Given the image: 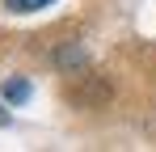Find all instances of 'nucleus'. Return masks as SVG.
Masks as SVG:
<instances>
[{
    "mask_svg": "<svg viewBox=\"0 0 156 152\" xmlns=\"http://www.w3.org/2000/svg\"><path fill=\"white\" fill-rule=\"evenodd\" d=\"M47 4H55V0H4V9H13V13H38Z\"/></svg>",
    "mask_w": 156,
    "mask_h": 152,
    "instance_id": "f257e3e1",
    "label": "nucleus"
},
{
    "mask_svg": "<svg viewBox=\"0 0 156 152\" xmlns=\"http://www.w3.org/2000/svg\"><path fill=\"white\" fill-rule=\"evenodd\" d=\"M4 97H9V101H26L30 97V85H26V80H13V85L4 89Z\"/></svg>",
    "mask_w": 156,
    "mask_h": 152,
    "instance_id": "f03ea898",
    "label": "nucleus"
}]
</instances>
